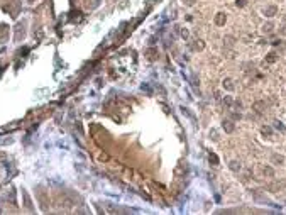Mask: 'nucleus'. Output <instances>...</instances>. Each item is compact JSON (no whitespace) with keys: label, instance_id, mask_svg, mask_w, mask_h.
<instances>
[{"label":"nucleus","instance_id":"obj_11","mask_svg":"<svg viewBox=\"0 0 286 215\" xmlns=\"http://www.w3.org/2000/svg\"><path fill=\"white\" fill-rule=\"evenodd\" d=\"M232 103H234V100H232V97H225V98H224V105H227V107H232Z\"/></svg>","mask_w":286,"mask_h":215},{"label":"nucleus","instance_id":"obj_7","mask_svg":"<svg viewBox=\"0 0 286 215\" xmlns=\"http://www.w3.org/2000/svg\"><path fill=\"white\" fill-rule=\"evenodd\" d=\"M224 88H227V90H234V85H232V80L230 78H227V80H224Z\"/></svg>","mask_w":286,"mask_h":215},{"label":"nucleus","instance_id":"obj_9","mask_svg":"<svg viewBox=\"0 0 286 215\" xmlns=\"http://www.w3.org/2000/svg\"><path fill=\"white\" fill-rule=\"evenodd\" d=\"M274 61H276V54L274 53H269L268 58H266V63H274Z\"/></svg>","mask_w":286,"mask_h":215},{"label":"nucleus","instance_id":"obj_1","mask_svg":"<svg viewBox=\"0 0 286 215\" xmlns=\"http://www.w3.org/2000/svg\"><path fill=\"white\" fill-rule=\"evenodd\" d=\"M203 47H205V44H203V41H200V39H196L193 44H191V49H193V51H202Z\"/></svg>","mask_w":286,"mask_h":215},{"label":"nucleus","instance_id":"obj_17","mask_svg":"<svg viewBox=\"0 0 286 215\" xmlns=\"http://www.w3.org/2000/svg\"><path fill=\"white\" fill-rule=\"evenodd\" d=\"M237 5L239 7H244V5H246V0H237Z\"/></svg>","mask_w":286,"mask_h":215},{"label":"nucleus","instance_id":"obj_4","mask_svg":"<svg viewBox=\"0 0 286 215\" xmlns=\"http://www.w3.org/2000/svg\"><path fill=\"white\" fill-rule=\"evenodd\" d=\"M276 10H278V9H276L274 5H271V7H268V9H266V10H264V14L268 15V17H273V15L276 14Z\"/></svg>","mask_w":286,"mask_h":215},{"label":"nucleus","instance_id":"obj_8","mask_svg":"<svg viewBox=\"0 0 286 215\" xmlns=\"http://www.w3.org/2000/svg\"><path fill=\"white\" fill-rule=\"evenodd\" d=\"M262 109H264V103L262 102H256V103H254V110H256V112H262Z\"/></svg>","mask_w":286,"mask_h":215},{"label":"nucleus","instance_id":"obj_2","mask_svg":"<svg viewBox=\"0 0 286 215\" xmlns=\"http://www.w3.org/2000/svg\"><path fill=\"white\" fill-rule=\"evenodd\" d=\"M222 127H224V131H225V132H229V134H230V132H234V124H232L230 120H224Z\"/></svg>","mask_w":286,"mask_h":215},{"label":"nucleus","instance_id":"obj_13","mask_svg":"<svg viewBox=\"0 0 286 215\" xmlns=\"http://www.w3.org/2000/svg\"><path fill=\"white\" fill-rule=\"evenodd\" d=\"M261 132H262L264 135H271V129H269V127H262V129H261Z\"/></svg>","mask_w":286,"mask_h":215},{"label":"nucleus","instance_id":"obj_16","mask_svg":"<svg viewBox=\"0 0 286 215\" xmlns=\"http://www.w3.org/2000/svg\"><path fill=\"white\" fill-rule=\"evenodd\" d=\"M181 37H183V39H186V37H188V31L186 29H181Z\"/></svg>","mask_w":286,"mask_h":215},{"label":"nucleus","instance_id":"obj_12","mask_svg":"<svg viewBox=\"0 0 286 215\" xmlns=\"http://www.w3.org/2000/svg\"><path fill=\"white\" fill-rule=\"evenodd\" d=\"M274 127L278 129V131H281V132H284V125L281 124V122H274Z\"/></svg>","mask_w":286,"mask_h":215},{"label":"nucleus","instance_id":"obj_15","mask_svg":"<svg viewBox=\"0 0 286 215\" xmlns=\"http://www.w3.org/2000/svg\"><path fill=\"white\" fill-rule=\"evenodd\" d=\"M262 29H264V32H271V31H273V24H266Z\"/></svg>","mask_w":286,"mask_h":215},{"label":"nucleus","instance_id":"obj_3","mask_svg":"<svg viewBox=\"0 0 286 215\" xmlns=\"http://www.w3.org/2000/svg\"><path fill=\"white\" fill-rule=\"evenodd\" d=\"M215 24L217 26H224L225 24V14H222V12H218L215 17Z\"/></svg>","mask_w":286,"mask_h":215},{"label":"nucleus","instance_id":"obj_18","mask_svg":"<svg viewBox=\"0 0 286 215\" xmlns=\"http://www.w3.org/2000/svg\"><path fill=\"white\" fill-rule=\"evenodd\" d=\"M281 34H283V36H286V24L281 27Z\"/></svg>","mask_w":286,"mask_h":215},{"label":"nucleus","instance_id":"obj_14","mask_svg":"<svg viewBox=\"0 0 286 215\" xmlns=\"http://www.w3.org/2000/svg\"><path fill=\"white\" fill-rule=\"evenodd\" d=\"M273 161H276V163H283V156H278V154H274V156H273Z\"/></svg>","mask_w":286,"mask_h":215},{"label":"nucleus","instance_id":"obj_5","mask_svg":"<svg viewBox=\"0 0 286 215\" xmlns=\"http://www.w3.org/2000/svg\"><path fill=\"white\" fill-rule=\"evenodd\" d=\"M208 159H210V163H212L213 166H217V164H218V158H217V154L210 153V154H208Z\"/></svg>","mask_w":286,"mask_h":215},{"label":"nucleus","instance_id":"obj_10","mask_svg":"<svg viewBox=\"0 0 286 215\" xmlns=\"http://www.w3.org/2000/svg\"><path fill=\"white\" fill-rule=\"evenodd\" d=\"M264 175H266V176H274V171H273V168L266 166V168H264Z\"/></svg>","mask_w":286,"mask_h":215},{"label":"nucleus","instance_id":"obj_6","mask_svg":"<svg viewBox=\"0 0 286 215\" xmlns=\"http://www.w3.org/2000/svg\"><path fill=\"white\" fill-rule=\"evenodd\" d=\"M229 168H230L232 171H239V169H240V164H239L237 161H230V164H229Z\"/></svg>","mask_w":286,"mask_h":215}]
</instances>
